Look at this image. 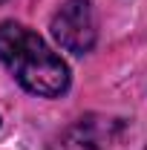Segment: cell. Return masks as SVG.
<instances>
[{"instance_id": "6da1fadb", "label": "cell", "mask_w": 147, "mask_h": 150, "mask_svg": "<svg viewBox=\"0 0 147 150\" xmlns=\"http://www.w3.org/2000/svg\"><path fill=\"white\" fill-rule=\"evenodd\" d=\"M0 61L23 90L35 95L55 98L69 87V69L61 55H55L43 43V38L15 20L0 23Z\"/></svg>"}, {"instance_id": "7a4b0ae2", "label": "cell", "mask_w": 147, "mask_h": 150, "mask_svg": "<svg viewBox=\"0 0 147 150\" xmlns=\"http://www.w3.org/2000/svg\"><path fill=\"white\" fill-rule=\"evenodd\" d=\"M52 35L66 52H90L95 43V18L90 0H66L52 18Z\"/></svg>"}, {"instance_id": "3957f363", "label": "cell", "mask_w": 147, "mask_h": 150, "mask_svg": "<svg viewBox=\"0 0 147 150\" xmlns=\"http://www.w3.org/2000/svg\"><path fill=\"white\" fill-rule=\"evenodd\" d=\"M110 118H98V115H87L81 121H75L72 127L58 136V142L52 144V150H107L112 136Z\"/></svg>"}]
</instances>
